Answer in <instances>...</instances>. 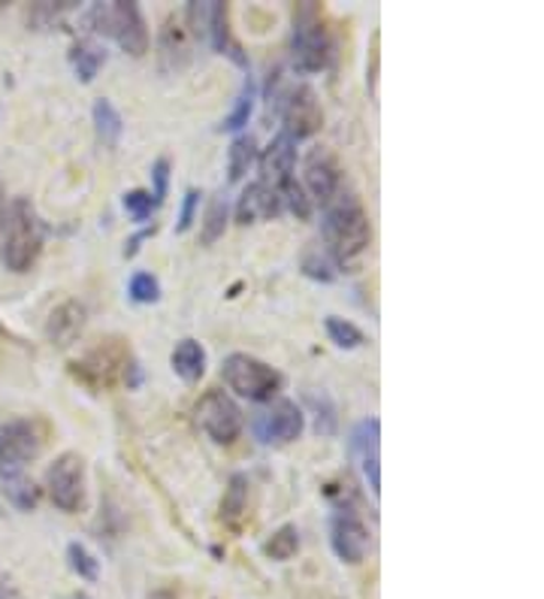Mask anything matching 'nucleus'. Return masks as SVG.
<instances>
[{
    "instance_id": "1",
    "label": "nucleus",
    "mask_w": 544,
    "mask_h": 599,
    "mask_svg": "<svg viewBox=\"0 0 544 599\" xmlns=\"http://www.w3.org/2000/svg\"><path fill=\"white\" fill-rule=\"evenodd\" d=\"M373 243V224L354 195H336L324 212L326 255L342 269H351Z\"/></svg>"
},
{
    "instance_id": "2",
    "label": "nucleus",
    "mask_w": 544,
    "mask_h": 599,
    "mask_svg": "<svg viewBox=\"0 0 544 599\" xmlns=\"http://www.w3.org/2000/svg\"><path fill=\"white\" fill-rule=\"evenodd\" d=\"M73 376L82 381L91 391H107L112 385L124 381L127 388L140 385V364L133 360L131 348L121 340H107V343L95 345L82 360L73 364Z\"/></svg>"
},
{
    "instance_id": "3",
    "label": "nucleus",
    "mask_w": 544,
    "mask_h": 599,
    "mask_svg": "<svg viewBox=\"0 0 544 599\" xmlns=\"http://www.w3.org/2000/svg\"><path fill=\"white\" fill-rule=\"evenodd\" d=\"M88 25L103 37H112L121 49L143 58L148 52V27H145L143 10L133 0H112V3H95L88 13Z\"/></svg>"
},
{
    "instance_id": "4",
    "label": "nucleus",
    "mask_w": 544,
    "mask_h": 599,
    "mask_svg": "<svg viewBox=\"0 0 544 599\" xmlns=\"http://www.w3.org/2000/svg\"><path fill=\"white\" fill-rule=\"evenodd\" d=\"M10 233L0 245V264L10 273H27L43 252V224L27 200H15L10 209Z\"/></svg>"
},
{
    "instance_id": "5",
    "label": "nucleus",
    "mask_w": 544,
    "mask_h": 599,
    "mask_svg": "<svg viewBox=\"0 0 544 599\" xmlns=\"http://www.w3.org/2000/svg\"><path fill=\"white\" fill-rule=\"evenodd\" d=\"M330 31L314 3H300L293 10V67L300 74H318L330 64Z\"/></svg>"
},
{
    "instance_id": "6",
    "label": "nucleus",
    "mask_w": 544,
    "mask_h": 599,
    "mask_svg": "<svg viewBox=\"0 0 544 599\" xmlns=\"http://www.w3.org/2000/svg\"><path fill=\"white\" fill-rule=\"evenodd\" d=\"M221 376L227 381L230 391H236L252 403H269L278 391H281V376L264 360L252 355H227L221 364Z\"/></svg>"
},
{
    "instance_id": "7",
    "label": "nucleus",
    "mask_w": 544,
    "mask_h": 599,
    "mask_svg": "<svg viewBox=\"0 0 544 599\" xmlns=\"http://www.w3.org/2000/svg\"><path fill=\"white\" fill-rule=\"evenodd\" d=\"M43 442H46V433L40 428V421L15 418L0 424V478L24 473V466L43 452Z\"/></svg>"
},
{
    "instance_id": "8",
    "label": "nucleus",
    "mask_w": 544,
    "mask_h": 599,
    "mask_svg": "<svg viewBox=\"0 0 544 599\" xmlns=\"http://www.w3.org/2000/svg\"><path fill=\"white\" fill-rule=\"evenodd\" d=\"M46 488L48 500L55 502L60 512H82L85 500H88V478H85L82 454L64 452L60 457H55V464L48 466L46 473Z\"/></svg>"
},
{
    "instance_id": "9",
    "label": "nucleus",
    "mask_w": 544,
    "mask_h": 599,
    "mask_svg": "<svg viewBox=\"0 0 544 599\" xmlns=\"http://www.w3.org/2000/svg\"><path fill=\"white\" fill-rule=\"evenodd\" d=\"M197 424L218 442V445H233V442L240 440L242 433V409L233 400H230L227 393L218 391H206L200 397V403H197Z\"/></svg>"
},
{
    "instance_id": "10",
    "label": "nucleus",
    "mask_w": 544,
    "mask_h": 599,
    "mask_svg": "<svg viewBox=\"0 0 544 599\" xmlns=\"http://www.w3.org/2000/svg\"><path fill=\"white\" fill-rule=\"evenodd\" d=\"M281 124H285L281 134L288 136L290 143L309 140V136H314L324 127V110H321L312 86H300L290 95L288 103H285V112H281Z\"/></svg>"
},
{
    "instance_id": "11",
    "label": "nucleus",
    "mask_w": 544,
    "mask_h": 599,
    "mask_svg": "<svg viewBox=\"0 0 544 599\" xmlns=\"http://www.w3.org/2000/svg\"><path fill=\"white\" fill-rule=\"evenodd\" d=\"M306 415L293 400H278L269 412L254 421V433L264 445H290L302 436Z\"/></svg>"
},
{
    "instance_id": "12",
    "label": "nucleus",
    "mask_w": 544,
    "mask_h": 599,
    "mask_svg": "<svg viewBox=\"0 0 544 599\" xmlns=\"http://www.w3.org/2000/svg\"><path fill=\"white\" fill-rule=\"evenodd\" d=\"M369 530L363 524L357 512H351V509H342L333 518V526H330V545L336 551L338 561L351 563V566H357V563L366 561V551H369Z\"/></svg>"
},
{
    "instance_id": "13",
    "label": "nucleus",
    "mask_w": 544,
    "mask_h": 599,
    "mask_svg": "<svg viewBox=\"0 0 544 599\" xmlns=\"http://www.w3.org/2000/svg\"><path fill=\"white\" fill-rule=\"evenodd\" d=\"M381 421L378 418H366L360 428L351 436V448L360 457L363 476L369 481L373 497H381V469H378V445H381Z\"/></svg>"
},
{
    "instance_id": "14",
    "label": "nucleus",
    "mask_w": 544,
    "mask_h": 599,
    "mask_svg": "<svg viewBox=\"0 0 544 599\" xmlns=\"http://www.w3.org/2000/svg\"><path fill=\"white\" fill-rule=\"evenodd\" d=\"M85 324H88V312L79 300H64L60 307L48 312L46 319V340L58 348H70L79 336H82Z\"/></svg>"
},
{
    "instance_id": "15",
    "label": "nucleus",
    "mask_w": 544,
    "mask_h": 599,
    "mask_svg": "<svg viewBox=\"0 0 544 599\" xmlns=\"http://www.w3.org/2000/svg\"><path fill=\"white\" fill-rule=\"evenodd\" d=\"M338 179H342L338 176V164L330 152H324V148L309 152V158H306V185L312 191V200L326 207L338 195Z\"/></svg>"
},
{
    "instance_id": "16",
    "label": "nucleus",
    "mask_w": 544,
    "mask_h": 599,
    "mask_svg": "<svg viewBox=\"0 0 544 599\" xmlns=\"http://www.w3.org/2000/svg\"><path fill=\"white\" fill-rule=\"evenodd\" d=\"M281 212V195L273 185L252 182L242 191L240 203H236V221L240 224H257V221L276 219Z\"/></svg>"
},
{
    "instance_id": "17",
    "label": "nucleus",
    "mask_w": 544,
    "mask_h": 599,
    "mask_svg": "<svg viewBox=\"0 0 544 599\" xmlns=\"http://www.w3.org/2000/svg\"><path fill=\"white\" fill-rule=\"evenodd\" d=\"M293 164H297V143H290L288 136L278 134L273 140V146L266 148V155L260 158V182L273 185L276 191H281L285 185L293 179Z\"/></svg>"
},
{
    "instance_id": "18",
    "label": "nucleus",
    "mask_w": 544,
    "mask_h": 599,
    "mask_svg": "<svg viewBox=\"0 0 544 599\" xmlns=\"http://www.w3.org/2000/svg\"><path fill=\"white\" fill-rule=\"evenodd\" d=\"M206 27H209V40H212L215 52L227 55L230 62L240 64V67H248V55L242 52V46L236 43V37H233V31H230L227 3H221V0L209 3V22H206Z\"/></svg>"
},
{
    "instance_id": "19",
    "label": "nucleus",
    "mask_w": 544,
    "mask_h": 599,
    "mask_svg": "<svg viewBox=\"0 0 544 599\" xmlns=\"http://www.w3.org/2000/svg\"><path fill=\"white\" fill-rule=\"evenodd\" d=\"M169 367H173V373H176L181 381L197 385L206 373V348L197 343V340H181V343L173 348V355H169Z\"/></svg>"
},
{
    "instance_id": "20",
    "label": "nucleus",
    "mask_w": 544,
    "mask_h": 599,
    "mask_svg": "<svg viewBox=\"0 0 544 599\" xmlns=\"http://www.w3.org/2000/svg\"><path fill=\"white\" fill-rule=\"evenodd\" d=\"M95 134L97 143L103 148H109V152L121 143L124 122H121V112L112 107V100L107 98L95 100Z\"/></svg>"
},
{
    "instance_id": "21",
    "label": "nucleus",
    "mask_w": 544,
    "mask_h": 599,
    "mask_svg": "<svg viewBox=\"0 0 544 599\" xmlns=\"http://www.w3.org/2000/svg\"><path fill=\"white\" fill-rule=\"evenodd\" d=\"M245 512H248V476L236 473V476L230 478L224 497H221V509H218V514H221V521L227 526H240Z\"/></svg>"
},
{
    "instance_id": "22",
    "label": "nucleus",
    "mask_w": 544,
    "mask_h": 599,
    "mask_svg": "<svg viewBox=\"0 0 544 599\" xmlns=\"http://www.w3.org/2000/svg\"><path fill=\"white\" fill-rule=\"evenodd\" d=\"M70 64L76 76H79V82H95L100 67L107 64V52L100 49L97 43H76L70 49Z\"/></svg>"
},
{
    "instance_id": "23",
    "label": "nucleus",
    "mask_w": 544,
    "mask_h": 599,
    "mask_svg": "<svg viewBox=\"0 0 544 599\" xmlns=\"http://www.w3.org/2000/svg\"><path fill=\"white\" fill-rule=\"evenodd\" d=\"M254 160H257V143H254V136L252 134L236 136V140L230 143L227 152L230 182H240L242 176L254 167Z\"/></svg>"
},
{
    "instance_id": "24",
    "label": "nucleus",
    "mask_w": 544,
    "mask_h": 599,
    "mask_svg": "<svg viewBox=\"0 0 544 599\" xmlns=\"http://www.w3.org/2000/svg\"><path fill=\"white\" fill-rule=\"evenodd\" d=\"M0 485H3V493H7V500L15 506V509H22V512H31L36 502H40V490L31 478L19 473V476L10 478H0Z\"/></svg>"
},
{
    "instance_id": "25",
    "label": "nucleus",
    "mask_w": 544,
    "mask_h": 599,
    "mask_svg": "<svg viewBox=\"0 0 544 599\" xmlns=\"http://www.w3.org/2000/svg\"><path fill=\"white\" fill-rule=\"evenodd\" d=\"M300 551V530L293 524L278 526L273 536L264 542V554L269 561H290Z\"/></svg>"
},
{
    "instance_id": "26",
    "label": "nucleus",
    "mask_w": 544,
    "mask_h": 599,
    "mask_svg": "<svg viewBox=\"0 0 544 599\" xmlns=\"http://www.w3.org/2000/svg\"><path fill=\"white\" fill-rule=\"evenodd\" d=\"M227 200L224 197H215L203 212V224H200V243L212 245L224 236V228H227Z\"/></svg>"
},
{
    "instance_id": "27",
    "label": "nucleus",
    "mask_w": 544,
    "mask_h": 599,
    "mask_svg": "<svg viewBox=\"0 0 544 599\" xmlns=\"http://www.w3.org/2000/svg\"><path fill=\"white\" fill-rule=\"evenodd\" d=\"M254 98H257V86H254V79L248 76V79H245V86H242L240 98H236V103H233V112H230L227 119L221 122V131H242V127L248 124V119H252Z\"/></svg>"
},
{
    "instance_id": "28",
    "label": "nucleus",
    "mask_w": 544,
    "mask_h": 599,
    "mask_svg": "<svg viewBox=\"0 0 544 599\" xmlns=\"http://www.w3.org/2000/svg\"><path fill=\"white\" fill-rule=\"evenodd\" d=\"M306 400L314 409V430H318V436H333L338 428V418H336V406L333 400L326 397V393L309 391L306 393Z\"/></svg>"
},
{
    "instance_id": "29",
    "label": "nucleus",
    "mask_w": 544,
    "mask_h": 599,
    "mask_svg": "<svg viewBox=\"0 0 544 599\" xmlns=\"http://www.w3.org/2000/svg\"><path fill=\"white\" fill-rule=\"evenodd\" d=\"M324 328L326 336H330V343L338 345V348H345V352L360 348V345L366 343V336H363V331L357 324H351V321L345 319H336V315H330V319L324 321Z\"/></svg>"
},
{
    "instance_id": "30",
    "label": "nucleus",
    "mask_w": 544,
    "mask_h": 599,
    "mask_svg": "<svg viewBox=\"0 0 544 599\" xmlns=\"http://www.w3.org/2000/svg\"><path fill=\"white\" fill-rule=\"evenodd\" d=\"M67 561H70V569L79 575V578H85V581H97L100 566H97V557L85 548L82 542H70V545H67Z\"/></svg>"
},
{
    "instance_id": "31",
    "label": "nucleus",
    "mask_w": 544,
    "mask_h": 599,
    "mask_svg": "<svg viewBox=\"0 0 544 599\" xmlns=\"http://www.w3.org/2000/svg\"><path fill=\"white\" fill-rule=\"evenodd\" d=\"M127 291H131L133 303H157L160 300V281L152 273H133Z\"/></svg>"
},
{
    "instance_id": "32",
    "label": "nucleus",
    "mask_w": 544,
    "mask_h": 599,
    "mask_svg": "<svg viewBox=\"0 0 544 599\" xmlns=\"http://www.w3.org/2000/svg\"><path fill=\"white\" fill-rule=\"evenodd\" d=\"M278 195H281V207H288L297 219L306 221L309 215H312V200L306 197V191H302V185L297 182V179H290Z\"/></svg>"
},
{
    "instance_id": "33",
    "label": "nucleus",
    "mask_w": 544,
    "mask_h": 599,
    "mask_svg": "<svg viewBox=\"0 0 544 599\" xmlns=\"http://www.w3.org/2000/svg\"><path fill=\"white\" fill-rule=\"evenodd\" d=\"M121 203L127 209V215L133 221H148L152 219V212H155V200H152V191H140V188H133L127 195L121 197Z\"/></svg>"
},
{
    "instance_id": "34",
    "label": "nucleus",
    "mask_w": 544,
    "mask_h": 599,
    "mask_svg": "<svg viewBox=\"0 0 544 599\" xmlns=\"http://www.w3.org/2000/svg\"><path fill=\"white\" fill-rule=\"evenodd\" d=\"M302 273L309 276V279H318V281H333L336 279V273H333V264L326 260L318 248H312V252H306V257H302Z\"/></svg>"
},
{
    "instance_id": "35",
    "label": "nucleus",
    "mask_w": 544,
    "mask_h": 599,
    "mask_svg": "<svg viewBox=\"0 0 544 599\" xmlns=\"http://www.w3.org/2000/svg\"><path fill=\"white\" fill-rule=\"evenodd\" d=\"M160 49H164V58H176V55H179L181 62H185V55H188V43H185V34H181L179 25L167 22L164 34H160Z\"/></svg>"
},
{
    "instance_id": "36",
    "label": "nucleus",
    "mask_w": 544,
    "mask_h": 599,
    "mask_svg": "<svg viewBox=\"0 0 544 599\" xmlns=\"http://www.w3.org/2000/svg\"><path fill=\"white\" fill-rule=\"evenodd\" d=\"M152 182H155V191H152V200H155V207L164 203V197H167L169 188V160L167 158H157L152 164Z\"/></svg>"
},
{
    "instance_id": "37",
    "label": "nucleus",
    "mask_w": 544,
    "mask_h": 599,
    "mask_svg": "<svg viewBox=\"0 0 544 599\" xmlns=\"http://www.w3.org/2000/svg\"><path fill=\"white\" fill-rule=\"evenodd\" d=\"M197 207H200V191H197V188H188V191H185V203H181L179 224H176V233L191 231L193 215H197Z\"/></svg>"
},
{
    "instance_id": "38",
    "label": "nucleus",
    "mask_w": 544,
    "mask_h": 599,
    "mask_svg": "<svg viewBox=\"0 0 544 599\" xmlns=\"http://www.w3.org/2000/svg\"><path fill=\"white\" fill-rule=\"evenodd\" d=\"M378 31L373 34V49H369V76H366V82H369V95L375 98V88H378Z\"/></svg>"
},
{
    "instance_id": "39",
    "label": "nucleus",
    "mask_w": 544,
    "mask_h": 599,
    "mask_svg": "<svg viewBox=\"0 0 544 599\" xmlns=\"http://www.w3.org/2000/svg\"><path fill=\"white\" fill-rule=\"evenodd\" d=\"M155 231L157 228L152 224V228H145V231H140L136 236H131V240H127V245H124V257L136 255V252H140V243H143V240H148V236H152Z\"/></svg>"
},
{
    "instance_id": "40",
    "label": "nucleus",
    "mask_w": 544,
    "mask_h": 599,
    "mask_svg": "<svg viewBox=\"0 0 544 599\" xmlns=\"http://www.w3.org/2000/svg\"><path fill=\"white\" fill-rule=\"evenodd\" d=\"M0 599H24L22 590L12 585L10 578H0Z\"/></svg>"
},
{
    "instance_id": "41",
    "label": "nucleus",
    "mask_w": 544,
    "mask_h": 599,
    "mask_svg": "<svg viewBox=\"0 0 544 599\" xmlns=\"http://www.w3.org/2000/svg\"><path fill=\"white\" fill-rule=\"evenodd\" d=\"M3 215H7V197H3V188H0V228H3Z\"/></svg>"
},
{
    "instance_id": "42",
    "label": "nucleus",
    "mask_w": 544,
    "mask_h": 599,
    "mask_svg": "<svg viewBox=\"0 0 544 599\" xmlns=\"http://www.w3.org/2000/svg\"><path fill=\"white\" fill-rule=\"evenodd\" d=\"M70 599H91V597H85V594H73Z\"/></svg>"
}]
</instances>
